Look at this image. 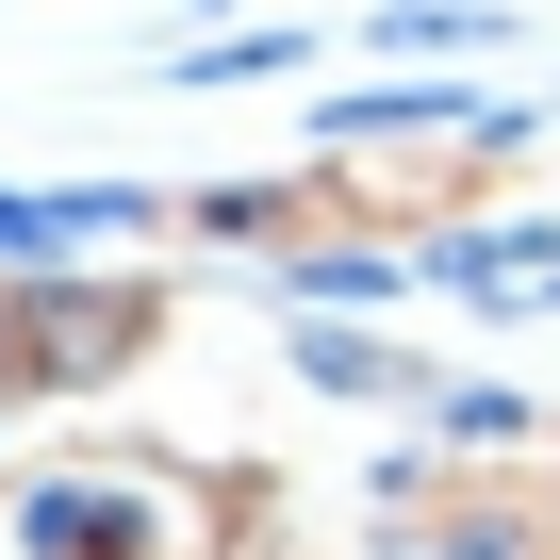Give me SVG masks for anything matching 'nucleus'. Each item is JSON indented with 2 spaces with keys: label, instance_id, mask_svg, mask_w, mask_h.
<instances>
[{
  "label": "nucleus",
  "instance_id": "nucleus-2",
  "mask_svg": "<svg viewBox=\"0 0 560 560\" xmlns=\"http://www.w3.org/2000/svg\"><path fill=\"white\" fill-rule=\"evenodd\" d=\"M511 18H478V0H380L363 18V50H494Z\"/></svg>",
  "mask_w": 560,
  "mask_h": 560
},
{
  "label": "nucleus",
  "instance_id": "nucleus-1",
  "mask_svg": "<svg viewBox=\"0 0 560 560\" xmlns=\"http://www.w3.org/2000/svg\"><path fill=\"white\" fill-rule=\"evenodd\" d=\"M298 380H314V396H445L429 363H396V347H363V330H330V314L298 330Z\"/></svg>",
  "mask_w": 560,
  "mask_h": 560
},
{
  "label": "nucleus",
  "instance_id": "nucleus-3",
  "mask_svg": "<svg viewBox=\"0 0 560 560\" xmlns=\"http://www.w3.org/2000/svg\"><path fill=\"white\" fill-rule=\"evenodd\" d=\"M280 67H314V34H231V50H182L165 83H280Z\"/></svg>",
  "mask_w": 560,
  "mask_h": 560
}]
</instances>
